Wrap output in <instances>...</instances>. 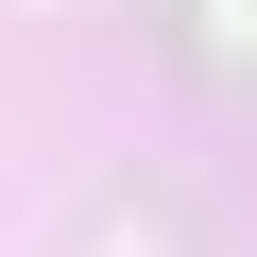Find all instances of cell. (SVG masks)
Segmentation results:
<instances>
[{
	"instance_id": "cell-1",
	"label": "cell",
	"mask_w": 257,
	"mask_h": 257,
	"mask_svg": "<svg viewBox=\"0 0 257 257\" xmlns=\"http://www.w3.org/2000/svg\"><path fill=\"white\" fill-rule=\"evenodd\" d=\"M206 35H223V52H257V0H206Z\"/></svg>"
}]
</instances>
